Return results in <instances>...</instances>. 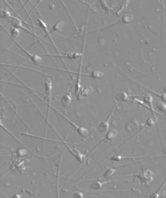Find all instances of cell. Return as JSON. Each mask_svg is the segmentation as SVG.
Listing matches in <instances>:
<instances>
[{
    "label": "cell",
    "mask_w": 166,
    "mask_h": 198,
    "mask_svg": "<svg viewBox=\"0 0 166 198\" xmlns=\"http://www.w3.org/2000/svg\"><path fill=\"white\" fill-rule=\"evenodd\" d=\"M162 152L163 153L166 154V148L163 149Z\"/></svg>",
    "instance_id": "cell-24"
},
{
    "label": "cell",
    "mask_w": 166,
    "mask_h": 198,
    "mask_svg": "<svg viewBox=\"0 0 166 198\" xmlns=\"http://www.w3.org/2000/svg\"><path fill=\"white\" fill-rule=\"evenodd\" d=\"M11 34L12 39L16 40L20 35V31L19 29L12 27L11 30Z\"/></svg>",
    "instance_id": "cell-18"
},
{
    "label": "cell",
    "mask_w": 166,
    "mask_h": 198,
    "mask_svg": "<svg viewBox=\"0 0 166 198\" xmlns=\"http://www.w3.org/2000/svg\"><path fill=\"white\" fill-rule=\"evenodd\" d=\"M115 170L113 168H110L107 170L104 173V177L107 178L111 177L114 175Z\"/></svg>",
    "instance_id": "cell-21"
},
{
    "label": "cell",
    "mask_w": 166,
    "mask_h": 198,
    "mask_svg": "<svg viewBox=\"0 0 166 198\" xmlns=\"http://www.w3.org/2000/svg\"><path fill=\"white\" fill-rule=\"evenodd\" d=\"M64 21L60 20L58 21L53 26L52 28V31L56 32L60 30L64 26Z\"/></svg>",
    "instance_id": "cell-19"
},
{
    "label": "cell",
    "mask_w": 166,
    "mask_h": 198,
    "mask_svg": "<svg viewBox=\"0 0 166 198\" xmlns=\"http://www.w3.org/2000/svg\"><path fill=\"white\" fill-rule=\"evenodd\" d=\"M11 19V23L13 27H15L18 29H21L22 30L26 31L29 33L31 34L34 36L38 38L41 40L40 37H38L36 35L33 33L32 32L27 30L26 27H24L22 25V22L18 18L12 16Z\"/></svg>",
    "instance_id": "cell-4"
},
{
    "label": "cell",
    "mask_w": 166,
    "mask_h": 198,
    "mask_svg": "<svg viewBox=\"0 0 166 198\" xmlns=\"http://www.w3.org/2000/svg\"><path fill=\"white\" fill-rule=\"evenodd\" d=\"M93 92V89L91 86H88L81 90L80 92L77 95L78 100H81L83 98L91 95Z\"/></svg>",
    "instance_id": "cell-7"
},
{
    "label": "cell",
    "mask_w": 166,
    "mask_h": 198,
    "mask_svg": "<svg viewBox=\"0 0 166 198\" xmlns=\"http://www.w3.org/2000/svg\"><path fill=\"white\" fill-rule=\"evenodd\" d=\"M71 98L69 94H66L62 96L61 99V104L63 107H67L71 103Z\"/></svg>",
    "instance_id": "cell-10"
},
{
    "label": "cell",
    "mask_w": 166,
    "mask_h": 198,
    "mask_svg": "<svg viewBox=\"0 0 166 198\" xmlns=\"http://www.w3.org/2000/svg\"><path fill=\"white\" fill-rule=\"evenodd\" d=\"M138 175L141 182L144 186L149 185L154 180V173L149 169L141 170Z\"/></svg>",
    "instance_id": "cell-2"
},
{
    "label": "cell",
    "mask_w": 166,
    "mask_h": 198,
    "mask_svg": "<svg viewBox=\"0 0 166 198\" xmlns=\"http://www.w3.org/2000/svg\"><path fill=\"white\" fill-rule=\"evenodd\" d=\"M158 121V119L157 116L154 115H152L151 116L149 117L146 120L145 126L151 127L154 126Z\"/></svg>",
    "instance_id": "cell-12"
},
{
    "label": "cell",
    "mask_w": 166,
    "mask_h": 198,
    "mask_svg": "<svg viewBox=\"0 0 166 198\" xmlns=\"http://www.w3.org/2000/svg\"><path fill=\"white\" fill-rule=\"evenodd\" d=\"M118 132L115 129H112L107 133L105 138L108 141H112L117 136Z\"/></svg>",
    "instance_id": "cell-14"
},
{
    "label": "cell",
    "mask_w": 166,
    "mask_h": 198,
    "mask_svg": "<svg viewBox=\"0 0 166 198\" xmlns=\"http://www.w3.org/2000/svg\"><path fill=\"white\" fill-rule=\"evenodd\" d=\"M91 186L94 189H99L102 188V184L100 181H95L92 183Z\"/></svg>",
    "instance_id": "cell-20"
},
{
    "label": "cell",
    "mask_w": 166,
    "mask_h": 198,
    "mask_svg": "<svg viewBox=\"0 0 166 198\" xmlns=\"http://www.w3.org/2000/svg\"><path fill=\"white\" fill-rule=\"evenodd\" d=\"M73 197L74 198H83L84 197V195L81 192H77L74 195Z\"/></svg>",
    "instance_id": "cell-23"
},
{
    "label": "cell",
    "mask_w": 166,
    "mask_h": 198,
    "mask_svg": "<svg viewBox=\"0 0 166 198\" xmlns=\"http://www.w3.org/2000/svg\"><path fill=\"white\" fill-rule=\"evenodd\" d=\"M13 41L16 43V44L30 58L31 61L33 63L37 65H40L42 62V59L41 57L39 55H33L29 53L19 45V43L16 41L15 40L12 39Z\"/></svg>",
    "instance_id": "cell-6"
},
{
    "label": "cell",
    "mask_w": 166,
    "mask_h": 198,
    "mask_svg": "<svg viewBox=\"0 0 166 198\" xmlns=\"http://www.w3.org/2000/svg\"><path fill=\"white\" fill-rule=\"evenodd\" d=\"M143 88L145 90L153 94L155 96H157L161 99L163 101V102L166 103V92H163L162 93H158L155 92L153 90H151L148 88H146L145 87Z\"/></svg>",
    "instance_id": "cell-13"
},
{
    "label": "cell",
    "mask_w": 166,
    "mask_h": 198,
    "mask_svg": "<svg viewBox=\"0 0 166 198\" xmlns=\"http://www.w3.org/2000/svg\"><path fill=\"white\" fill-rule=\"evenodd\" d=\"M42 56H49V57H58L61 58H67L70 60L73 59H75L78 57L80 56L79 54L76 53H71V54H64L62 55L58 54L57 55H42Z\"/></svg>",
    "instance_id": "cell-9"
},
{
    "label": "cell",
    "mask_w": 166,
    "mask_h": 198,
    "mask_svg": "<svg viewBox=\"0 0 166 198\" xmlns=\"http://www.w3.org/2000/svg\"><path fill=\"white\" fill-rule=\"evenodd\" d=\"M157 108L160 112L166 113V105L163 102L161 101H157L155 103Z\"/></svg>",
    "instance_id": "cell-17"
},
{
    "label": "cell",
    "mask_w": 166,
    "mask_h": 198,
    "mask_svg": "<svg viewBox=\"0 0 166 198\" xmlns=\"http://www.w3.org/2000/svg\"><path fill=\"white\" fill-rule=\"evenodd\" d=\"M116 99L119 101H126L129 99V96L127 94L124 92H121L116 95L115 96Z\"/></svg>",
    "instance_id": "cell-11"
},
{
    "label": "cell",
    "mask_w": 166,
    "mask_h": 198,
    "mask_svg": "<svg viewBox=\"0 0 166 198\" xmlns=\"http://www.w3.org/2000/svg\"><path fill=\"white\" fill-rule=\"evenodd\" d=\"M123 157L120 156H114L111 157L110 159V160L115 161L118 162L121 160Z\"/></svg>",
    "instance_id": "cell-22"
},
{
    "label": "cell",
    "mask_w": 166,
    "mask_h": 198,
    "mask_svg": "<svg viewBox=\"0 0 166 198\" xmlns=\"http://www.w3.org/2000/svg\"><path fill=\"white\" fill-rule=\"evenodd\" d=\"M37 20L39 23V25L40 26V27L42 29V30L45 32L46 34V35L50 40V42H51L52 44L53 45V47H54L55 49L57 52V49H56V47H55V45L54 44L52 39L50 36L48 30L47 26L46 25V24L40 18H38Z\"/></svg>",
    "instance_id": "cell-8"
},
{
    "label": "cell",
    "mask_w": 166,
    "mask_h": 198,
    "mask_svg": "<svg viewBox=\"0 0 166 198\" xmlns=\"http://www.w3.org/2000/svg\"><path fill=\"white\" fill-rule=\"evenodd\" d=\"M51 108L57 113L59 114L63 118H64L67 122L70 124L72 126L74 127L77 130V132L78 134L81 137H85L88 135V130L86 128L84 127H80L78 126V125H76L73 122L71 121L70 120L67 118L65 116L60 113L54 108L51 107Z\"/></svg>",
    "instance_id": "cell-3"
},
{
    "label": "cell",
    "mask_w": 166,
    "mask_h": 198,
    "mask_svg": "<svg viewBox=\"0 0 166 198\" xmlns=\"http://www.w3.org/2000/svg\"><path fill=\"white\" fill-rule=\"evenodd\" d=\"M44 86L46 98L47 100V115L46 117V125L48 123L49 113L50 109L51 107V93L52 89V81L50 77H47L44 80Z\"/></svg>",
    "instance_id": "cell-1"
},
{
    "label": "cell",
    "mask_w": 166,
    "mask_h": 198,
    "mask_svg": "<svg viewBox=\"0 0 166 198\" xmlns=\"http://www.w3.org/2000/svg\"><path fill=\"white\" fill-rule=\"evenodd\" d=\"M0 16L4 19H11L12 16H11L10 12L7 9L1 8L0 11Z\"/></svg>",
    "instance_id": "cell-16"
},
{
    "label": "cell",
    "mask_w": 166,
    "mask_h": 198,
    "mask_svg": "<svg viewBox=\"0 0 166 198\" xmlns=\"http://www.w3.org/2000/svg\"><path fill=\"white\" fill-rule=\"evenodd\" d=\"M91 77L92 78L95 79H99L102 78L104 76V74L102 72L99 71H92V73L89 75H85Z\"/></svg>",
    "instance_id": "cell-15"
},
{
    "label": "cell",
    "mask_w": 166,
    "mask_h": 198,
    "mask_svg": "<svg viewBox=\"0 0 166 198\" xmlns=\"http://www.w3.org/2000/svg\"><path fill=\"white\" fill-rule=\"evenodd\" d=\"M114 108L111 111V113L109 116V117L104 121H102L99 125L98 129L99 131L100 132L104 133L106 132L108 130L109 126V122L114 112Z\"/></svg>",
    "instance_id": "cell-5"
}]
</instances>
